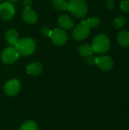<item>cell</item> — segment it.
I'll return each instance as SVG.
<instances>
[{
    "instance_id": "6da1fadb",
    "label": "cell",
    "mask_w": 129,
    "mask_h": 130,
    "mask_svg": "<svg viewBox=\"0 0 129 130\" xmlns=\"http://www.w3.org/2000/svg\"><path fill=\"white\" fill-rule=\"evenodd\" d=\"M14 48L17 50L19 55L27 56L34 53L36 49V43L33 39L25 37L19 40L15 44Z\"/></svg>"
},
{
    "instance_id": "7a4b0ae2",
    "label": "cell",
    "mask_w": 129,
    "mask_h": 130,
    "mask_svg": "<svg viewBox=\"0 0 129 130\" xmlns=\"http://www.w3.org/2000/svg\"><path fill=\"white\" fill-rule=\"evenodd\" d=\"M68 11L76 18H84L87 13V5L84 0H71L68 2Z\"/></svg>"
},
{
    "instance_id": "3957f363",
    "label": "cell",
    "mask_w": 129,
    "mask_h": 130,
    "mask_svg": "<svg viewBox=\"0 0 129 130\" xmlns=\"http://www.w3.org/2000/svg\"><path fill=\"white\" fill-rule=\"evenodd\" d=\"M111 43L109 37L104 34L97 35L92 43L94 52L99 54H103L109 51L110 49Z\"/></svg>"
},
{
    "instance_id": "277c9868",
    "label": "cell",
    "mask_w": 129,
    "mask_h": 130,
    "mask_svg": "<svg viewBox=\"0 0 129 130\" xmlns=\"http://www.w3.org/2000/svg\"><path fill=\"white\" fill-rule=\"evenodd\" d=\"M90 33V27L87 24L86 21H82L78 24L72 31V37L75 40L82 41L88 37Z\"/></svg>"
},
{
    "instance_id": "5b68a950",
    "label": "cell",
    "mask_w": 129,
    "mask_h": 130,
    "mask_svg": "<svg viewBox=\"0 0 129 130\" xmlns=\"http://www.w3.org/2000/svg\"><path fill=\"white\" fill-rule=\"evenodd\" d=\"M19 53H17V50L13 46H9L5 48L1 55V59L3 63L6 65L13 64L17 59L19 58Z\"/></svg>"
},
{
    "instance_id": "8992f818",
    "label": "cell",
    "mask_w": 129,
    "mask_h": 130,
    "mask_svg": "<svg viewBox=\"0 0 129 130\" xmlns=\"http://www.w3.org/2000/svg\"><path fill=\"white\" fill-rule=\"evenodd\" d=\"M52 42L56 46H63L68 41V35L62 28H55L52 30L50 36Z\"/></svg>"
},
{
    "instance_id": "52a82bcc",
    "label": "cell",
    "mask_w": 129,
    "mask_h": 130,
    "mask_svg": "<svg viewBox=\"0 0 129 130\" xmlns=\"http://www.w3.org/2000/svg\"><path fill=\"white\" fill-rule=\"evenodd\" d=\"M15 13V8L12 3L9 2H3L0 5V18L5 21L11 20Z\"/></svg>"
},
{
    "instance_id": "ba28073f",
    "label": "cell",
    "mask_w": 129,
    "mask_h": 130,
    "mask_svg": "<svg viewBox=\"0 0 129 130\" xmlns=\"http://www.w3.org/2000/svg\"><path fill=\"white\" fill-rule=\"evenodd\" d=\"M21 89V84L17 79H11L4 85V91L9 96H15L18 94Z\"/></svg>"
},
{
    "instance_id": "9c48e42d",
    "label": "cell",
    "mask_w": 129,
    "mask_h": 130,
    "mask_svg": "<svg viewBox=\"0 0 129 130\" xmlns=\"http://www.w3.org/2000/svg\"><path fill=\"white\" fill-rule=\"evenodd\" d=\"M96 65L102 71L106 72L112 69L114 62L113 59L108 56H101L96 58Z\"/></svg>"
},
{
    "instance_id": "30bf717a",
    "label": "cell",
    "mask_w": 129,
    "mask_h": 130,
    "mask_svg": "<svg viewBox=\"0 0 129 130\" xmlns=\"http://www.w3.org/2000/svg\"><path fill=\"white\" fill-rule=\"evenodd\" d=\"M21 16H22L23 20L26 23L30 24L36 23L38 19V16L36 13L31 8V7L24 8V10L22 11Z\"/></svg>"
},
{
    "instance_id": "8fae6325",
    "label": "cell",
    "mask_w": 129,
    "mask_h": 130,
    "mask_svg": "<svg viewBox=\"0 0 129 130\" xmlns=\"http://www.w3.org/2000/svg\"><path fill=\"white\" fill-rule=\"evenodd\" d=\"M58 24L62 28L66 30H70L74 27V21L68 14H61L58 18Z\"/></svg>"
},
{
    "instance_id": "7c38bea8",
    "label": "cell",
    "mask_w": 129,
    "mask_h": 130,
    "mask_svg": "<svg viewBox=\"0 0 129 130\" xmlns=\"http://www.w3.org/2000/svg\"><path fill=\"white\" fill-rule=\"evenodd\" d=\"M26 71L27 74L33 75V76H37L40 75L43 72V66L39 62H33L30 63L27 66Z\"/></svg>"
},
{
    "instance_id": "4fadbf2b",
    "label": "cell",
    "mask_w": 129,
    "mask_h": 130,
    "mask_svg": "<svg viewBox=\"0 0 129 130\" xmlns=\"http://www.w3.org/2000/svg\"><path fill=\"white\" fill-rule=\"evenodd\" d=\"M5 39L10 45L15 46L19 40V34L15 29H9L5 33Z\"/></svg>"
},
{
    "instance_id": "5bb4252c",
    "label": "cell",
    "mask_w": 129,
    "mask_h": 130,
    "mask_svg": "<svg viewBox=\"0 0 129 130\" xmlns=\"http://www.w3.org/2000/svg\"><path fill=\"white\" fill-rule=\"evenodd\" d=\"M117 41L123 47H129V31L122 30L117 35Z\"/></svg>"
},
{
    "instance_id": "9a60e30c",
    "label": "cell",
    "mask_w": 129,
    "mask_h": 130,
    "mask_svg": "<svg viewBox=\"0 0 129 130\" xmlns=\"http://www.w3.org/2000/svg\"><path fill=\"white\" fill-rule=\"evenodd\" d=\"M78 52H79V54L84 57H87L89 56H91L94 53L92 46H90L89 44L81 45L78 49Z\"/></svg>"
},
{
    "instance_id": "2e32d148",
    "label": "cell",
    "mask_w": 129,
    "mask_h": 130,
    "mask_svg": "<svg viewBox=\"0 0 129 130\" xmlns=\"http://www.w3.org/2000/svg\"><path fill=\"white\" fill-rule=\"evenodd\" d=\"M52 6L57 11H65L68 8V2L65 0H52Z\"/></svg>"
},
{
    "instance_id": "e0dca14e",
    "label": "cell",
    "mask_w": 129,
    "mask_h": 130,
    "mask_svg": "<svg viewBox=\"0 0 129 130\" xmlns=\"http://www.w3.org/2000/svg\"><path fill=\"white\" fill-rule=\"evenodd\" d=\"M19 130H38V126L36 122L33 120H29L23 123Z\"/></svg>"
},
{
    "instance_id": "ac0fdd59",
    "label": "cell",
    "mask_w": 129,
    "mask_h": 130,
    "mask_svg": "<svg viewBox=\"0 0 129 130\" xmlns=\"http://www.w3.org/2000/svg\"><path fill=\"white\" fill-rule=\"evenodd\" d=\"M125 22H126L125 18L123 15H119L114 19V21L113 22V25L116 28L119 29V28H121L122 27H123L124 24H125Z\"/></svg>"
},
{
    "instance_id": "d6986e66",
    "label": "cell",
    "mask_w": 129,
    "mask_h": 130,
    "mask_svg": "<svg viewBox=\"0 0 129 130\" xmlns=\"http://www.w3.org/2000/svg\"><path fill=\"white\" fill-rule=\"evenodd\" d=\"M86 23L90 27H97L100 24V19L98 17H91L86 21Z\"/></svg>"
},
{
    "instance_id": "ffe728a7",
    "label": "cell",
    "mask_w": 129,
    "mask_h": 130,
    "mask_svg": "<svg viewBox=\"0 0 129 130\" xmlns=\"http://www.w3.org/2000/svg\"><path fill=\"white\" fill-rule=\"evenodd\" d=\"M121 9L124 12L129 13V0H124L121 2Z\"/></svg>"
},
{
    "instance_id": "44dd1931",
    "label": "cell",
    "mask_w": 129,
    "mask_h": 130,
    "mask_svg": "<svg viewBox=\"0 0 129 130\" xmlns=\"http://www.w3.org/2000/svg\"><path fill=\"white\" fill-rule=\"evenodd\" d=\"M96 58L97 57H95V56H87V57H86V59H85V62L88 64V65H90V66H93V65H95L96 64Z\"/></svg>"
},
{
    "instance_id": "7402d4cb",
    "label": "cell",
    "mask_w": 129,
    "mask_h": 130,
    "mask_svg": "<svg viewBox=\"0 0 129 130\" xmlns=\"http://www.w3.org/2000/svg\"><path fill=\"white\" fill-rule=\"evenodd\" d=\"M42 34L46 36V37H49L51 36V34H52V30L49 27H44L42 28Z\"/></svg>"
},
{
    "instance_id": "603a6c76",
    "label": "cell",
    "mask_w": 129,
    "mask_h": 130,
    "mask_svg": "<svg viewBox=\"0 0 129 130\" xmlns=\"http://www.w3.org/2000/svg\"><path fill=\"white\" fill-rule=\"evenodd\" d=\"M106 7L109 11H113L115 8V3L113 0H106Z\"/></svg>"
},
{
    "instance_id": "cb8c5ba5",
    "label": "cell",
    "mask_w": 129,
    "mask_h": 130,
    "mask_svg": "<svg viewBox=\"0 0 129 130\" xmlns=\"http://www.w3.org/2000/svg\"><path fill=\"white\" fill-rule=\"evenodd\" d=\"M33 2L32 0H23V5L24 8H27V7H31Z\"/></svg>"
},
{
    "instance_id": "d4e9b609",
    "label": "cell",
    "mask_w": 129,
    "mask_h": 130,
    "mask_svg": "<svg viewBox=\"0 0 129 130\" xmlns=\"http://www.w3.org/2000/svg\"><path fill=\"white\" fill-rule=\"evenodd\" d=\"M17 1H18V0H7V2H11V3L15 2H17Z\"/></svg>"
},
{
    "instance_id": "484cf974",
    "label": "cell",
    "mask_w": 129,
    "mask_h": 130,
    "mask_svg": "<svg viewBox=\"0 0 129 130\" xmlns=\"http://www.w3.org/2000/svg\"><path fill=\"white\" fill-rule=\"evenodd\" d=\"M65 1H66V2H71V0H65Z\"/></svg>"
},
{
    "instance_id": "4316f807",
    "label": "cell",
    "mask_w": 129,
    "mask_h": 130,
    "mask_svg": "<svg viewBox=\"0 0 129 130\" xmlns=\"http://www.w3.org/2000/svg\"><path fill=\"white\" fill-rule=\"evenodd\" d=\"M2 0H0V2H2Z\"/></svg>"
}]
</instances>
